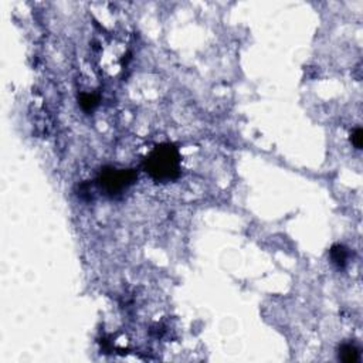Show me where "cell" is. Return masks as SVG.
Segmentation results:
<instances>
[{
    "instance_id": "6da1fadb",
    "label": "cell",
    "mask_w": 363,
    "mask_h": 363,
    "mask_svg": "<svg viewBox=\"0 0 363 363\" xmlns=\"http://www.w3.org/2000/svg\"><path fill=\"white\" fill-rule=\"evenodd\" d=\"M180 153L175 145L160 143L148 153L143 168L153 180L166 183L180 175Z\"/></svg>"
},
{
    "instance_id": "7a4b0ae2",
    "label": "cell",
    "mask_w": 363,
    "mask_h": 363,
    "mask_svg": "<svg viewBox=\"0 0 363 363\" xmlns=\"http://www.w3.org/2000/svg\"><path fill=\"white\" fill-rule=\"evenodd\" d=\"M138 179V173L134 169H117L104 168L101 170L97 185L110 197H117L128 190Z\"/></svg>"
},
{
    "instance_id": "3957f363",
    "label": "cell",
    "mask_w": 363,
    "mask_h": 363,
    "mask_svg": "<svg viewBox=\"0 0 363 363\" xmlns=\"http://www.w3.org/2000/svg\"><path fill=\"white\" fill-rule=\"evenodd\" d=\"M339 359L346 363L357 362L359 360V349L352 343H343L339 348Z\"/></svg>"
},
{
    "instance_id": "277c9868",
    "label": "cell",
    "mask_w": 363,
    "mask_h": 363,
    "mask_svg": "<svg viewBox=\"0 0 363 363\" xmlns=\"http://www.w3.org/2000/svg\"><path fill=\"white\" fill-rule=\"evenodd\" d=\"M331 260L338 268H343L348 263V250L343 246L336 244L331 248Z\"/></svg>"
},
{
    "instance_id": "5b68a950",
    "label": "cell",
    "mask_w": 363,
    "mask_h": 363,
    "mask_svg": "<svg viewBox=\"0 0 363 363\" xmlns=\"http://www.w3.org/2000/svg\"><path fill=\"white\" fill-rule=\"evenodd\" d=\"M80 105L82 106L84 111H94L95 106L98 105V97L95 94H91V93H82L80 95Z\"/></svg>"
},
{
    "instance_id": "8992f818",
    "label": "cell",
    "mask_w": 363,
    "mask_h": 363,
    "mask_svg": "<svg viewBox=\"0 0 363 363\" xmlns=\"http://www.w3.org/2000/svg\"><path fill=\"white\" fill-rule=\"evenodd\" d=\"M362 135H363L362 129L360 128H356L353 132H352V143L355 145L356 149H360V148H362V139H363Z\"/></svg>"
}]
</instances>
